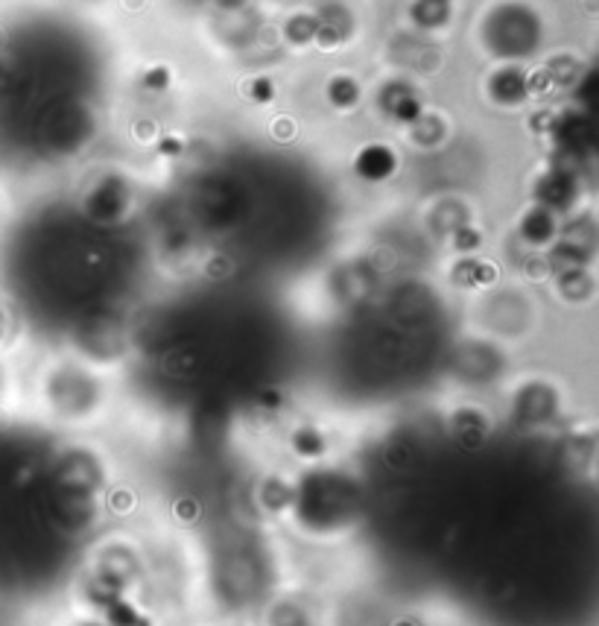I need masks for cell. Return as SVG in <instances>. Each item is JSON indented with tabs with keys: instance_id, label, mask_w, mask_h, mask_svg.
Segmentation results:
<instances>
[{
	"instance_id": "cell-1",
	"label": "cell",
	"mask_w": 599,
	"mask_h": 626,
	"mask_svg": "<svg viewBox=\"0 0 599 626\" xmlns=\"http://www.w3.org/2000/svg\"><path fill=\"white\" fill-rule=\"evenodd\" d=\"M365 152L357 158V173L368 182H383L386 176H392V167H395V155L392 149L374 144V146H362Z\"/></svg>"
}]
</instances>
